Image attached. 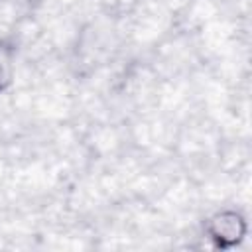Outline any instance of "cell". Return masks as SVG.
Returning a JSON list of instances; mask_svg holds the SVG:
<instances>
[{
    "instance_id": "obj_1",
    "label": "cell",
    "mask_w": 252,
    "mask_h": 252,
    "mask_svg": "<svg viewBox=\"0 0 252 252\" xmlns=\"http://www.w3.org/2000/svg\"><path fill=\"white\" fill-rule=\"evenodd\" d=\"M248 234V220L238 209H220L205 220V236L219 250H230L242 244Z\"/></svg>"
},
{
    "instance_id": "obj_2",
    "label": "cell",
    "mask_w": 252,
    "mask_h": 252,
    "mask_svg": "<svg viewBox=\"0 0 252 252\" xmlns=\"http://www.w3.org/2000/svg\"><path fill=\"white\" fill-rule=\"evenodd\" d=\"M16 67V45L8 39H0V93L12 85Z\"/></svg>"
}]
</instances>
